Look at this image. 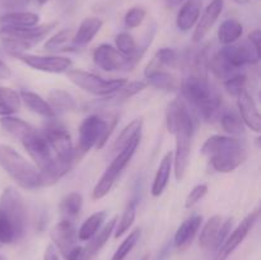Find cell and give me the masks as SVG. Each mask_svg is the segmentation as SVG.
<instances>
[{"instance_id": "d6a6232c", "label": "cell", "mask_w": 261, "mask_h": 260, "mask_svg": "<svg viewBox=\"0 0 261 260\" xmlns=\"http://www.w3.org/2000/svg\"><path fill=\"white\" fill-rule=\"evenodd\" d=\"M46 101L50 103L55 111H75L78 109L75 98L71 96L69 92L64 89H53L48 92L47 99Z\"/></svg>"}, {"instance_id": "5bb4252c", "label": "cell", "mask_w": 261, "mask_h": 260, "mask_svg": "<svg viewBox=\"0 0 261 260\" xmlns=\"http://www.w3.org/2000/svg\"><path fill=\"white\" fill-rule=\"evenodd\" d=\"M219 54L224 58V60L240 70L246 65H255L259 63L261 54L255 50L254 46L247 42H234L231 45H226L219 50Z\"/></svg>"}, {"instance_id": "ffe728a7", "label": "cell", "mask_w": 261, "mask_h": 260, "mask_svg": "<svg viewBox=\"0 0 261 260\" xmlns=\"http://www.w3.org/2000/svg\"><path fill=\"white\" fill-rule=\"evenodd\" d=\"M19 96L20 99H22V103L33 114L38 115V116L43 117L46 120L56 119L58 117V114L50 106V103L43 97L36 93V92L30 91V89H20Z\"/></svg>"}, {"instance_id": "c3c4849f", "label": "cell", "mask_w": 261, "mask_h": 260, "mask_svg": "<svg viewBox=\"0 0 261 260\" xmlns=\"http://www.w3.org/2000/svg\"><path fill=\"white\" fill-rule=\"evenodd\" d=\"M10 76H12V70H10V68L4 63V61L0 60V79H2V81H7Z\"/></svg>"}, {"instance_id": "f5cc1de1", "label": "cell", "mask_w": 261, "mask_h": 260, "mask_svg": "<svg viewBox=\"0 0 261 260\" xmlns=\"http://www.w3.org/2000/svg\"><path fill=\"white\" fill-rule=\"evenodd\" d=\"M47 2H48V0H37V3H38V4H40V5H45Z\"/></svg>"}, {"instance_id": "d590c367", "label": "cell", "mask_w": 261, "mask_h": 260, "mask_svg": "<svg viewBox=\"0 0 261 260\" xmlns=\"http://www.w3.org/2000/svg\"><path fill=\"white\" fill-rule=\"evenodd\" d=\"M148 87V83L145 79H140V81H134V82H127L124 87H122L120 91H117L116 93H114L112 96H109L105 98V101L109 103V102H114V103H121V102L126 101V99L132 98L135 94L140 93L142 91H144Z\"/></svg>"}, {"instance_id": "db71d44e", "label": "cell", "mask_w": 261, "mask_h": 260, "mask_svg": "<svg viewBox=\"0 0 261 260\" xmlns=\"http://www.w3.org/2000/svg\"><path fill=\"white\" fill-rule=\"evenodd\" d=\"M27 2H30V0H27Z\"/></svg>"}, {"instance_id": "681fc988", "label": "cell", "mask_w": 261, "mask_h": 260, "mask_svg": "<svg viewBox=\"0 0 261 260\" xmlns=\"http://www.w3.org/2000/svg\"><path fill=\"white\" fill-rule=\"evenodd\" d=\"M184 2H185V0H166V3H167L168 7H171V8L177 7V5H180L181 3H184Z\"/></svg>"}, {"instance_id": "603a6c76", "label": "cell", "mask_w": 261, "mask_h": 260, "mask_svg": "<svg viewBox=\"0 0 261 260\" xmlns=\"http://www.w3.org/2000/svg\"><path fill=\"white\" fill-rule=\"evenodd\" d=\"M102 25H103V20L98 17H88L86 19L82 20L79 24L78 30L74 32L73 42L76 47H84L88 45L97 33L101 31Z\"/></svg>"}, {"instance_id": "83f0119b", "label": "cell", "mask_w": 261, "mask_h": 260, "mask_svg": "<svg viewBox=\"0 0 261 260\" xmlns=\"http://www.w3.org/2000/svg\"><path fill=\"white\" fill-rule=\"evenodd\" d=\"M223 222L222 217L219 214H214L212 216L208 221L204 223L203 228H201L200 235H199V246L203 250H214V245H216L217 235H218L221 224Z\"/></svg>"}, {"instance_id": "7c38bea8", "label": "cell", "mask_w": 261, "mask_h": 260, "mask_svg": "<svg viewBox=\"0 0 261 260\" xmlns=\"http://www.w3.org/2000/svg\"><path fill=\"white\" fill-rule=\"evenodd\" d=\"M259 209H255L254 212L249 213L244 219H242L241 223H240L236 228L232 229L231 233L228 235V237L224 240V242L221 245V247L217 250L214 260H227L232 254H233L234 250L245 241L247 235L250 233L252 227L255 226V223H256L257 219H259Z\"/></svg>"}, {"instance_id": "d6986e66", "label": "cell", "mask_w": 261, "mask_h": 260, "mask_svg": "<svg viewBox=\"0 0 261 260\" xmlns=\"http://www.w3.org/2000/svg\"><path fill=\"white\" fill-rule=\"evenodd\" d=\"M203 223V217L200 214L191 216L190 218L185 219L176 231L173 236V245L178 250H186L195 239L199 228Z\"/></svg>"}, {"instance_id": "816d5d0a", "label": "cell", "mask_w": 261, "mask_h": 260, "mask_svg": "<svg viewBox=\"0 0 261 260\" xmlns=\"http://www.w3.org/2000/svg\"><path fill=\"white\" fill-rule=\"evenodd\" d=\"M149 257H150L149 254H145V255H143L139 260H149Z\"/></svg>"}, {"instance_id": "1f68e13d", "label": "cell", "mask_w": 261, "mask_h": 260, "mask_svg": "<svg viewBox=\"0 0 261 260\" xmlns=\"http://www.w3.org/2000/svg\"><path fill=\"white\" fill-rule=\"evenodd\" d=\"M145 81H147L148 86L155 89H161V91L172 92L180 88V81L177 79V76L166 70L155 71V73L145 76Z\"/></svg>"}, {"instance_id": "30bf717a", "label": "cell", "mask_w": 261, "mask_h": 260, "mask_svg": "<svg viewBox=\"0 0 261 260\" xmlns=\"http://www.w3.org/2000/svg\"><path fill=\"white\" fill-rule=\"evenodd\" d=\"M50 237L56 250L60 251L65 260H78L83 247L76 245L78 235L75 226L70 219H61L50 231Z\"/></svg>"}, {"instance_id": "b9f144b4", "label": "cell", "mask_w": 261, "mask_h": 260, "mask_svg": "<svg viewBox=\"0 0 261 260\" xmlns=\"http://www.w3.org/2000/svg\"><path fill=\"white\" fill-rule=\"evenodd\" d=\"M145 15H147V12H145L144 8L142 7H134L132 9H129L125 14L124 23L125 27L129 28V30H133V28L139 27L143 23V20L145 19Z\"/></svg>"}, {"instance_id": "f546056e", "label": "cell", "mask_w": 261, "mask_h": 260, "mask_svg": "<svg viewBox=\"0 0 261 260\" xmlns=\"http://www.w3.org/2000/svg\"><path fill=\"white\" fill-rule=\"evenodd\" d=\"M244 25L234 18L226 19L218 28V41L223 46L237 42L242 37Z\"/></svg>"}, {"instance_id": "3957f363", "label": "cell", "mask_w": 261, "mask_h": 260, "mask_svg": "<svg viewBox=\"0 0 261 260\" xmlns=\"http://www.w3.org/2000/svg\"><path fill=\"white\" fill-rule=\"evenodd\" d=\"M201 153L208 157L213 170L221 173L232 172L247 160L246 145L231 135L209 137L201 147Z\"/></svg>"}, {"instance_id": "ac0fdd59", "label": "cell", "mask_w": 261, "mask_h": 260, "mask_svg": "<svg viewBox=\"0 0 261 260\" xmlns=\"http://www.w3.org/2000/svg\"><path fill=\"white\" fill-rule=\"evenodd\" d=\"M117 217H112L109 222H106L103 227L92 237L91 240H88V245L86 247L82 249V254L79 256L78 260H93L94 256L101 251L102 247L106 245V242L109 241V239L111 237V235L114 233L115 226H116Z\"/></svg>"}, {"instance_id": "f907efd6", "label": "cell", "mask_w": 261, "mask_h": 260, "mask_svg": "<svg viewBox=\"0 0 261 260\" xmlns=\"http://www.w3.org/2000/svg\"><path fill=\"white\" fill-rule=\"evenodd\" d=\"M234 3H236V4H240V5H245V4H247V3L250 2V0H233Z\"/></svg>"}, {"instance_id": "ba28073f", "label": "cell", "mask_w": 261, "mask_h": 260, "mask_svg": "<svg viewBox=\"0 0 261 260\" xmlns=\"http://www.w3.org/2000/svg\"><path fill=\"white\" fill-rule=\"evenodd\" d=\"M140 139H142V135L135 138V139L133 140V142L130 143L125 149L120 150L119 153H116V155H115L114 160L111 161L109 167L105 170L103 175L101 176L98 183L94 185L93 191H92V199H93V200H98V199L105 198V196L111 191V189L114 188L115 183H116L120 173H121L122 170L129 165L133 155H134L135 152H137L138 147H139Z\"/></svg>"}, {"instance_id": "836d02e7", "label": "cell", "mask_w": 261, "mask_h": 260, "mask_svg": "<svg viewBox=\"0 0 261 260\" xmlns=\"http://www.w3.org/2000/svg\"><path fill=\"white\" fill-rule=\"evenodd\" d=\"M20 106H22V99L19 92L0 86V116L15 114L19 111Z\"/></svg>"}, {"instance_id": "bcb514c9", "label": "cell", "mask_w": 261, "mask_h": 260, "mask_svg": "<svg viewBox=\"0 0 261 260\" xmlns=\"http://www.w3.org/2000/svg\"><path fill=\"white\" fill-rule=\"evenodd\" d=\"M249 42L251 43L252 46L255 47V50L257 53L261 54V48H260V42H261V31L260 30H255L252 31L251 33L249 35Z\"/></svg>"}, {"instance_id": "4fadbf2b", "label": "cell", "mask_w": 261, "mask_h": 260, "mask_svg": "<svg viewBox=\"0 0 261 260\" xmlns=\"http://www.w3.org/2000/svg\"><path fill=\"white\" fill-rule=\"evenodd\" d=\"M17 59H19L22 63H24L30 68L38 71H45V73H66L73 66L71 59L66 58V56L54 55V54H51V55H33V54L24 53L18 56Z\"/></svg>"}, {"instance_id": "7402d4cb", "label": "cell", "mask_w": 261, "mask_h": 260, "mask_svg": "<svg viewBox=\"0 0 261 260\" xmlns=\"http://www.w3.org/2000/svg\"><path fill=\"white\" fill-rule=\"evenodd\" d=\"M180 61L178 59V54L175 48L171 47H162L154 54L149 63L147 64L144 69V76L150 75V74L155 73V71L165 70V66L167 68H176Z\"/></svg>"}, {"instance_id": "44dd1931", "label": "cell", "mask_w": 261, "mask_h": 260, "mask_svg": "<svg viewBox=\"0 0 261 260\" xmlns=\"http://www.w3.org/2000/svg\"><path fill=\"white\" fill-rule=\"evenodd\" d=\"M201 13V0H185L176 17V25L182 32L195 27Z\"/></svg>"}, {"instance_id": "7dc6e473", "label": "cell", "mask_w": 261, "mask_h": 260, "mask_svg": "<svg viewBox=\"0 0 261 260\" xmlns=\"http://www.w3.org/2000/svg\"><path fill=\"white\" fill-rule=\"evenodd\" d=\"M43 260H60L59 259V254L56 247L53 244L47 245L43 252Z\"/></svg>"}, {"instance_id": "7a4b0ae2", "label": "cell", "mask_w": 261, "mask_h": 260, "mask_svg": "<svg viewBox=\"0 0 261 260\" xmlns=\"http://www.w3.org/2000/svg\"><path fill=\"white\" fill-rule=\"evenodd\" d=\"M182 97L205 121H212L221 111L222 97L208 81L206 74L188 73L180 82Z\"/></svg>"}, {"instance_id": "484cf974", "label": "cell", "mask_w": 261, "mask_h": 260, "mask_svg": "<svg viewBox=\"0 0 261 260\" xmlns=\"http://www.w3.org/2000/svg\"><path fill=\"white\" fill-rule=\"evenodd\" d=\"M74 31L73 30H61L54 36H51L45 42V50L47 53L58 55L60 53H68V51H76V46L73 42Z\"/></svg>"}, {"instance_id": "2e32d148", "label": "cell", "mask_w": 261, "mask_h": 260, "mask_svg": "<svg viewBox=\"0 0 261 260\" xmlns=\"http://www.w3.org/2000/svg\"><path fill=\"white\" fill-rule=\"evenodd\" d=\"M223 0H212L208 7L204 9L203 14L199 17L198 22L195 24V30L193 33V42L199 43L203 41L209 33V31L213 28L218 18L221 17L222 10H223Z\"/></svg>"}, {"instance_id": "6da1fadb", "label": "cell", "mask_w": 261, "mask_h": 260, "mask_svg": "<svg viewBox=\"0 0 261 260\" xmlns=\"http://www.w3.org/2000/svg\"><path fill=\"white\" fill-rule=\"evenodd\" d=\"M166 126L170 134L175 135L173 172L176 180L181 181L190 162L194 121L188 107L180 99H173L168 103L166 110Z\"/></svg>"}, {"instance_id": "4dcf8cb0", "label": "cell", "mask_w": 261, "mask_h": 260, "mask_svg": "<svg viewBox=\"0 0 261 260\" xmlns=\"http://www.w3.org/2000/svg\"><path fill=\"white\" fill-rule=\"evenodd\" d=\"M107 218V213L105 211L96 212L92 216H89L86 221L82 223L81 228L76 231V235H78V239L81 241H88L91 240L99 229L103 226L105 221Z\"/></svg>"}, {"instance_id": "ee69618b", "label": "cell", "mask_w": 261, "mask_h": 260, "mask_svg": "<svg viewBox=\"0 0 261 260\" xmlns=\"http://www.w3.org/2000/svg\"><path fill=\"white\" fill-rule=\"evenodd\" d=\"M15 241H18V240L12 226L4 218L0 217V247L10 245Z\"/></svg>"}, {"instance_id": "4316f807", "label": "cell", "mask_w": 261, "mask_h": 260, "mask_svg": "<svg viewBox=\"0 0 261 260\" xmlns=\"http://www.w3.org/2000/svg\"><path fill=\"white\" fill-rule=\"evenodd\" d=\"M40 17L32 12H10L0 17V27L24 28L38 24Z\"/></svg>"}, {"instance_id": "7bdbcfd3", "label": "cell", "mask_w": 261, "mask_h": 260, "mask_svg": "<svg viewBox=\"0 0 261 260\" xmlns=\"http://www.w3.org/2000/svg\"><path fill=\"white\" fill-rule=\"evenodd\" d=\"M206 193H208V185L206 184H199V185L194 186L190 193H189V195L186 196L185 208H193L195 204H198L206 195Z\"/></svg>"}, {"instance_id": "8d00e7d4", "label": "cell", "mask_w": 261, "mask_h": 260, "mask_svg": "<svg viewBox=\"0 0 261 260\" xmlns=\"http://www.w3.org/2000/svg\"><path fill=\"white\" fill-rule=\"evenodd\" d=\"M221 126L231 137H241L245 134V124L233 110H224L221 114Z\"/></svg>"}, {"instance_id": "ab89813d", "label": "cell", "mask_w": 261, "mask_h": 260, "mask_svg": "<svg viewBox=\"0 0 261 260\" xmlns=\"http://www.w3.org/2000/svg\"><path fill=\"white\" fill-rule=\"evenodd\" d=\"M140 236H142V231L140 228H135L127 235L124 239V241L119 245V247L116 249V251L112 255L111 260H125L127 255L133 251V249L135 247V245L139 242Z\"/></svg>"}, {"instance_id": "9a60e30c", "label": "cell", "mask_w": 261, "mask_h": 260, "mask_svg": "<svg viewBox=\"0 0 261 260\" xmlns=\"http://www.w3.org/2000/svg\"><path fill=\"white\" fill-rule=\"evenodd\" d=\"M58 25V22L45 23V24H36L33 27L24 28H10L0 27V38H13V40L20 41L22 43L32 47L37 42L42 41L54 28Z\"/></svg>"}, {"instance_id": "5b68a950", "label": "cell", "mask_w": 261, "mask_h": 260, "mask_svg": "<svg viewBox=\"0 0 261 260\" xmlns=\"http://www.w3.org/2000/svg\"><path fill=\"white\" fill-rule=\"evenodd\" d=\"M117 119H119L117 115H114L109 119H103L99 115H91L82 121L79 126L78 144L74 147L75 162L84 157L92 148L102 149L105 147L116 127Z\"/></svg>"}, {"instance_id": "d4e9b609", "label": "cell", "mask_w": 261, "mask_h": 260, "mask_svg": "<svg viewBox=\"0 0 261 260\" xmlns=\"http://www.w3.org/2000/svg\"><path fill=\"white\" fill-rule=\"evenodd\" d=\"M0 127H2L9 137L14 138L15 140H19V142L25 139V138L36 129L32 125L28 124L27 121L19 119V117L13 116V115H5V116H2V119H0Z\"/></svg>"}, {"instance_id": "9c48e42d", "label": "cell", "mask_w": 261, "mask_h": 260, "mask_svg": "<svg viewBox=\"0 0 261 260\" xmlns=\"http://www.w3.org/2000/svg\"><path fill=\"white\" fill-rule=\"evenodd\" d=\"M41 132L50 143L56 158L60 162L73 167L74 162H75V150H74L73 140H71L68 129L56 119H51L47 120Z\"/></svg>"}, {"instance_id": "74e56055", "label": "cell", "mask_w": 261, "mask_h": 260, "mask_svg": "<svg viewBox=\"0 0 261 260\" xmlns=\"http://www.w3.org/2000/svg\"><path fill=\"white\" fill-rule=\"evenodd\" d=\"M137 205L138 201L132 199V200L126 204V206H125L120 219L117 218L116 226H115L114 229V236L116 237V239H119L122 235L126 233L130 229V227L133 226V223H134L135 221V217H137Z\"/></svg>"}, {"instance_id": "f35d334b", "label": "cell", "mask_w": 261, "mask_h": 260, "mask_svg": "<svg viewBox=\"0 0 261 260\" xmlns=\"http://www.w3.org/2000/svg\"><path fill=\"white\" fill-rule=\"evenodd\" d=\"M115 47L125 56L135 59L137 61L140 60V56L143 53H140V48L138 47V43L135 38L130 33L121 32L115 37Z\"/></svg>"}, {"instance_id": "f1b7e54d", "label": "cell", "mask_w": 261, "mask_h": 260, "mask_svg": "<svg viewBox=\"0 0 261 260\" xmlns=\"http://www.w3.org/2000/svg\"><path fill=\"white\" fill-rule=\"evenodd\" d=\"M142 129H143V119H134L133 121H130L124 129L121 130V133L119 134V137L115 139L114 144H112V152L119 153L120 150L125 149L133 140L137 137L142 135Z\"/></svg>"}, {"instance_id": "8992f818", "label": "cell", "mask_w": 261, "mask_h": 260, "mask_svg": "<svg viewBox=\"0 0 261 260\" xmlns=\"http://www.w3.org/2000/svg\"><path fill=\"white\" fill-rule=\"evenodd\" d=\"M0 217L12 226L17 240L24 236L27 227V206L19 190L13 186L4 189L0 195Z\"/></svg>"}, {"instance_id": "e0dca14e", "label": "cell", "mask_w": 261, "mask_h": 260, "mask_svg": "<svg viewBox=\"0 0 261 260\" xmlns=\"http://www.w3.org/2000/svg\"><path fill=\"white\" fill-rule=\"evenodd\" d=\"M237 107H239V115L241 117L245 126L255 133H260L261 130V116L257 105L255 102L252 94L245 89L239 97H237Z\"/></svg>"}, {"instance_id": "52a82bcc", "label": "cell", "mask_w": 261, "mask_h": 260, "mask_svg": "<svg viewBox=\"0 0 261 260\" xmlns=\"http://www.w3.org/2000/svg\"><path fill=\"white\" fill-rule=\"evenodd\" d=\"M69 81L87 93H91L97 97L112 96L127 83V79H105L91 71L82 70V69H70L66 71Z\"/></svg>"}, {"instance_id": "60d3db41", "label": "cell", "mask_w": 261, "mask_h": 260, "mask_svg": "<svg viewBox=\"0 0 261 260\" xmlns=\"http://www.w3.org/2000/svg\"><path fill=\"white\" fill-rule=\"evenodd\" d=\"M246 83H247V76L244 73L239 71V73L233 74L229 78H227L226 81H223V86L226 88V91L228 92L231 96L239 97L242 92L246 89Z\"/></svg>"}, {"instance_id": "f6af8a7d", "label": "cell", "mask_w": 261, "mask_h": 260, "mask_svg": "<svg viewBox=\"0 0 261 260\" xmlns=\"http://www.w3.org/2000/svg\"><path fill=\"white\" fill-rule=\"evenodd\" d=\"M232 227H233V218H228L226 219L224 222H222L221 228H219L218 235H217V240H216V245H214V250H218L221 247V245L223 244L224 240L228 237V235L231 233Z\"/></svg>"}, {"instance_id": "cb8c5ba5", "label": "cell", "mask_w": 261, "mask_h": 260, "mask_svg": "<svg viewBox=\"0 0 261 260\" xmlns=\"http://www.w3.org/2000/svg\"><path fill=\"white\" fill-rule=\"evenodd\" d=\"M173 168V152H167L161 160L160 166L155 172L154 180H153L152 189L150 193L153 196H160L162 195L165 189L167 188L168 183H170L171 172Z\"/></svg>"}, {"instance_id": "e575fe53", "label": "cell", "mask_w": 261, "mask_h": 260, "mask_svg": "<svg viewBox=\"0 0 261 260\" xmlns=\"http://www.w3.org/2000/svg\"><path fill=\"white\" fill-rule=\"evenodd\" d=\"M82 208H83V195L78 191H71V193L66 194L60 201V209L61 214L65 219H74L79 216Z\"/></svg>"}, {"instance_id": "277c9868", "label": "cell", "mask_w": 261, "mask_h": 260, "mask_svg": "<svg viewBox=\"0 0 261 260\" xmlns=\"http://www.w3.org/2000/svg\"><path fill=\"white\" fill-rule=\"evenodd\" d=\"M0 166L19 188L24 190L42 188L41 173L35 163L23 157L10 145L0 144Z\"/></svg>"}, {"instance_id": "8fae6325", "label": "cell", "mask_w": 261, "mask_h": 260, "mask_svg": "<svg viewBox=\"0 0 261 260\" xmlns=\"http://www.w3.org/2000/svg\"><path fill=\"white\" fill-rule=\"evenodd\" d=\"M94 64L105 71L132 70L138 61L135 59L125 56L115 46L102 43L97 46L92 54Z\"/></svg>"}]
</instances>
